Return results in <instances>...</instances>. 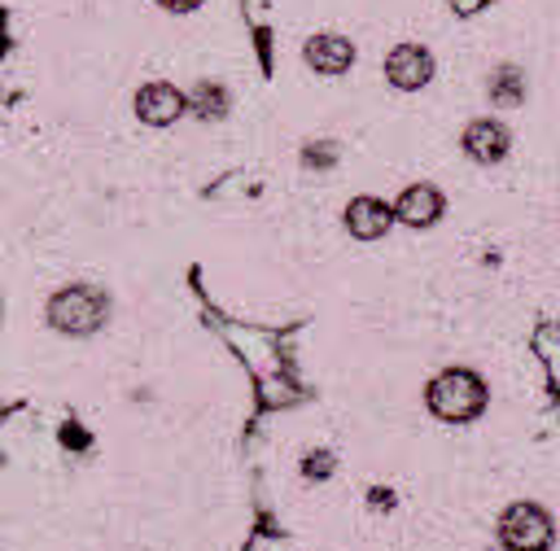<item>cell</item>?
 <instances>
[{
	"label": "cell",
	"mask_w": 560,
	"mask_h": 551,
	"mask_svg": "<svg viewBox=\"0 0 560 551\" xmlns=\"http://www.w3.org/2000/svg\"><path fill=\"white\" fill-rule=\"evenodd\" d=\"M486 407V385L472 376V372H442L433 385H429V411L438 415V420H451V424H459V420H472L477 411Z\"/></svg>",
	"instance_id": "6da1fadb"
},
{
	"label": "cell",
	"mask_w": 560,
	"mask_h": 551,
	"mask_svg": "<svg viewBox=\"0 0 560 551\" xmlns=\"http://www.w3.org/2000/svg\"><path fill=\"white\" fill-rule=\"evenodd\" d=\"M105 293L92 289V284H70L61 289L52 302H48V319L61 328V332H96L101 319H105Z\"/></svg>",
	"instance_id": "7a4b0ae2"
},
{
	"label": "cell",
	"mask_w": 560,
	"mask_h": 551,
	"mask_svg": "<svg viewBox=\"0 0 560 551\" xmlns=\"http://www.w3.org/2000/svg\"><path fill=\"white\" fill-rule=\"evenodd\" d=\"M551 534H556L551 529V516L542 507H534V503H516L499 520V538H503L508 551H547L551 547Z\"/></svg>",
	"instance_id": "3957f363"
},
{
	"label": "cell",
	"mask_w": 560,
	"mask_h": 551,
	"mask_svg": "<svg viewBox=\"0 0 560 551\" xmlns=\"http://www.w3.org/2000/svg\"><path fill=\"white\" fill-rule=\"evenodd\" d=\"M385 74H389L394 87H420V83H429V74H433V57H429V48H420V44H398V48L385 57Z\"/></svg>",
	"instance_id": "277c9868"
},
{
	"label": "cell",
	"mask_w": 560,
	"mask_h": 551,
	"mask_svg": "<svg viewBox=\"0 0 560 551\" xmlns=\"http://www.w3.org/2000/svg\"><path fill=\"white\" fill-rule=\"evenodd\" d=\"M179 109H184V96H179L171 83H144V87L136 92V114H140L144 122H153V127L175 122Z\"/></svg>",
	"instance_id": "5b68a950"
},
{
	"label": "cell",
	"mask_w": 560,
	"mask_h": 551,
	"mask_svg": "<svg viewBox=\"0 0 560 551\" xmlns=\"http://www.w3.org/2000/svg\"><path fill=\"white\" fill-rule=\"evenodd\" d=\"M442 214V192L433 184H411L398 201H394V219L411 223V227H429Z\"/></svg>",
	"instance_id": "8992f818"
},
{
	"label": "cell",
	"mask_w": 560,
	"mask_h": 551,
	"mask_svg": "<svg viewBox=\"0 0 560 551\" xmlns=\"http://www.w3.org/2000/svg\"><path fill=\"white\" fill-rule=\"evenodd\" d=\"M389 219H394V206H385V201H376V197H359V201H350V210H346V227H350V236H359V241L385 236Z\"/></svg>",
	"instance_id": "52a82bcc"
},
{
	"label": "cell",
	"mask_w": 560,
	"mask_h": 551,
	"mask_svg": "<svg viewBox=\"0 0 560 551\" xmlns=\"http://www.w3.org/2000/svg\"><path fill=\"white\" fill-rule=\"evenodd\" d=\"M464 149L477 162H499L508 153V131L499 122H490V118H477V122L464 127Z\"/></svg>",
	"instance_id": "ba28073f"
},
{
	"label": "cell",
	"mask_w": 560,
	"mask_h": 551,
	"mask_svg": "<svg viewBox=\"0 0 560 551\" xmlns=\"http://www.w3.org/2000/svg\"><path fill=\"white\" fill-rule=\"evenodd\" d=\"M306 61H311L315 70H324V74H341V70H350L354 48H350V39H341V35H315V39L306 44Z\"/></svg>",
	"instance_id": "9c48e42d"
},
{
	"label": "cell",
	"mask_w": 560,
	"mask_h": 551,
	"mask_svg": "<svg viewBox=\"0 0 560 551\" xmlns=\"http://www.w3.org/2000/svg\"><path fill=\"white\" fill-rule=\"evenodd\" d=\"M490 96H494V101H503V105H512V101L521 96V74H516L512 66H503V70H499V79L490 83Z\"/></svg>",
	"instance_id": "30bf717a"
},
{
	"label": "cell",
	"mask_w": 560,
	"mask_h": 551,
	"mask_svg": "<svg viewBox=\"0 0 560 551\" xmlns=\"http://www.w3.org/2000/svg\"><path fill=\"white\" fill-rule=\"evenodd\" d=\"M197 114L201 118H219L223 114V87L219 83H201L197 87Z\"/></svg>",
	"instance_id": "8fae6325"
},
{
	"label": "cell",
	"mask_w": 560,
	"mask_h": 551,
	"mask_svg": "<svg viewBox=\"0 0 560 551\" xmlns=\"http://www.w3.org/2000/svg\"><path fill=\"white\" fill-rule=\"evenodd\" d=\"M162 9H175V13H188V9H197L201 0H158Z\"/></svg>",
	"instance_id": "7c38bea8"
}]
</instances>
